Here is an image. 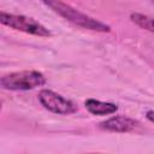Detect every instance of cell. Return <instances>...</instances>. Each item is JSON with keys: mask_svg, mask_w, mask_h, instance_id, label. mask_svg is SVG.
Listing matches in <instances>:
<instances>
[{"mask_svg": "<svg viewBox=\"0 0 154 154\" xmlns=\"http://www.w3.org/2000/svg\"><path fill=\"white\" fill-rule=\"evenodd\" d=\"M45 5H47L49 8H52L55 13L69 20L76 26L93 30V31H99V32H107L111 30L109 25L85 14L79 12L78 10L73 8L72 6L63 2L61 0H41Z\"/></svg>", "mask_w": 154, "mask_h": 154, "instance_id": "obj_1", "label": "cell"}, {"mask_svg": "<svg viewBox=\"0 0 154 154\" xmlns=\"http://www.w3.org/2000/svg\"><path fill=\"white\" fill-rule=\"evenodd\" d=\"M0 83L7 90H31L46 84V77L38 71L25 70L2 76Z\"/></svg>", "mask_w": 154, "mask_h": 154, "instance_id": "obj_2", "label": "cell"}, {"mask_svg": "<svg viewBox=\"0 0 154 154\" xmlns=\"http://www.w3.org/2000/svg\"><path fill=\"white\" fill-rule=\"evenodd\" d=\"M0 22L1 24L18 30V31H23L25 34H30V35H36V36H41V37H48L51 36V31L42 25L41 23H38L37 20H35L34 18H29L25 16H20V14H12V13H7V12H0Z\"/></svg>", "mask_w": 154, "mask_h": 154, "instance_id": "obj_3", "label": "cell"}, {"mask_svg": "<svg viewBox=\"0 0 154 154\" xmlns=\"http://www.w3.org/2000/svg\"><path fill=\"white\" fill-rule=\"evenodd\" d=\"M38 100L46 109L57 114H71L77 111V106L71 100L49 89L41 90L38 94Z\"/></svg>", "mask_w": 154, "mask_h": 154, "instance_id": "obj_4", "label": "cell"}, {"mask_svg": "<svg viewBox=\"0 0 154 154\" xmlns=\"http://www.w3.org/2000/svg\"><path fill=\"white\" fill-rule=\"evenodd\" d=\"M138 122L125 116H113L109 119L100 123V129L113 132H129L136 129Z\"/></svg>", "mask_w": 154, "mask_h": 154, "instance_id": "obj_5", "label": "cell"}, {"mask_svg": "<svg viewBox=\"0 0 154 154\" xmlns=\"http://www.w3.org/2000/svg\"><path fill=\"white\" fill-rule=\"evenodd\" d=\"M85 108L95 116H107V114H112L114 112H117L118 106L111 102H103L100 100H95V99H88L84 102Z\"/></svg>", "mask_w": 154, "mask_h": 154, "instance_id": "obj_6", "label": "cell"}, {"mask_svg": "<svg viewBox=\"0 0 154 154\" xmlns=\"http://www.w3.org/2000/svg\"><path fill=\"white\" fill-rule=\"evenodd\" d=\"M130 18L140 28L146 29L150 32H154V19L150 18L149 16H146V14H142L138 12H134V13H131Z\"/></svg>", "mask_w": 154, "mask_h": 154, "instance_id": "obj_7", "label": "cell"}, {"mask_svg": "<svg viewBox=\"0 0 154 154\" xmlns=\"http://www.w3.org/2000/svg\"><path fill=\"white\" fill-rule=\"evenodd\" d=\"M146 117H147V119H148L149 122L154 123V111H148V112L146 113Z\"/></svg>", "mask_w": 154, "mask_h": 154, "instance_id": "obj_8", "label": "cell"}]
</instances>
